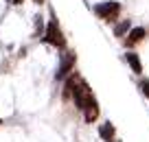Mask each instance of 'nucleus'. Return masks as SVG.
Returning a JSON list of instances; mask_svg holds the SVG:
<instances>
[{
  "mask_svg": "<svg viewBox=\"0 0 149 142\" xmlns=\"http://www.w3.org/2000/svg\"><path fill=\"white\" fill-rule=\"evenodd\" d=\"M121 2H116V0H103V2H97V5L92 7L94 15L101 20H105V22H114V20L121 15Z\"/></svg>",
  "mask_w": 149,
  "mask_h": 142,
  "instance_id": "f03ea898",
  "label": "nucleus"
},
{
  "mask_svg": "<svg viewBox=\"0 0 149 142\" xmlns=\"http://www.w3.org/2000/svg\"><path fill=\"white\" fill-rule=\"evenodd\" d=\"M99 103H97V98H94V94L90 92L88 94V98H86V107H84V120L86 123H97V118H99Z\"/></svg>",
  "mask_w": 149,
  "mask_h": 142,
  "instance_id": "20e7f679",
  "label": "nucleus"
},
{
  "mask_svg": "<svg viewBox=\"0 0 149 142\" xmlns=\"http://www.w3.org/2000/svg\"><path fill=\"white\" fill-rule=\"evenodd\" d=\"M125 61H127V66L132 68V72H134V74H143V64H140L138 53L127 51V53H125Z\"/></svg>",
  "mask_w": 149,
  "mask_h": 142,
  "instance_id": "0eeeda50",
  "label": "nucleus"
},
{
  "mask_svg": "<svg viewBox=\"0 0 149 142\" xmlns=\"http://www.w3.org/2000/svg\"><path fill=\"white\" fill-rule=\"evenodd\" d=\"M42 42H44V44L55 46V48H59V51H64V48H66V35H64V31H61V26H59V22H57L55 15L48 18L46 26H44Z\"/></svg>",
  "mask_w": 149,
  "mask_h": 142,
  "instance_id": "f257e3e1",
  "label": "nucleus"
},
{
  "mask_svg": "<svg viewBox=\"0 0 149 142\" xmlns=\"http://www.w3.org/2000/svg\"><path fill=\"white\" fill-rule=\"evenodd\" d=\"M145 37H147V31H145V26H132V28H130V33H127L125 46H127V48H132V46L140 44Z\"/></svg>",
  "mask_w": 149,
  "mask_h": 142,
  "instance_id": "39448f33",
  "label": "nucleus"
},
{
  "mask_svg": "<svg viewBox=\"0 0 149 142\" xmlns=\"http://www.w3.org/2000/svg\"><path fill=\"white\" fill-rule=\"evenodd\" d=\"M11 2H13V5H22L24 0H11Z\"/></svg>",
  "mask_w": 149,
  "mask_h": 142,
  "instance_id": "f8f14e48",
  "label": "nucleus"
},
{
  "mask_svg": "<svg viewBox=\"0 0 149 142\" xmlns=\"http://www.w3.org/2000/svg\"><path fill=\"white\" fill-rule=\"evenodd\" d=\"M0 125H2V118H0Z\"/></svg>",
  "mask_w": 149,
  "mask_h": 142,
  "instance_id": "ddd939ff",
  "label": "nucleus"
},
{
  "mask_svg": "<svg viewBox=\"0 0 149 142\" xmlns=\"http://www.w3.org/2000/svg\"><path fill=\"white\" fill-rule=\"evenodd\" d=\"M33 2H35V5H44V2H46V0H33Z\"/></svg>",
  "mask_w": 149,
  "mask_h": 142,
  "instance_id": "9b49d317",
  "label": "nucleus"
},
{
  "mask_svg": "<svg viewBox=\"0 0 149 142\" xmlns=\"http://www.w3.org/2000/svg\"><path fill=\"white\" fill-rule=\"evenodd\" d=\"M7 2H11V0H7Z\"/></svg>",
  "mask_w": 149,
  "mask_h": 142,
  "instance_id": "4468645a",
  "label": "nucleus"
},
{
  "mask_svg": "<svg viewBox=\"0 0 149 142\" xmlns=\"http://www.w3.org/2000/svg\"><path fill=\"white\" fill-rule=\"evenodd\" d=\"M138 87H140V92H143L145 96L149 98V79H140V83H138Z\"/></svg>",
  "mask_w": 149,
  "mask_h": 142,
  "instance_id": "1a4fd4ad",
  "label": "nucleus"
},
{
  "mask_svg": "<svg viewBox=\"0 0 149 142\" xmlns=\"http://www.w3.org/2000/svg\"><path fill=\"white\" fill-rule=\"evenodd\" d=\"M42 15H35V35H40L42 33V26H44V22H42Z\"/></svg>",
  "mask_w": 149,
  "mask_h": 142,
  "instance_id": "9d476101",
  "label": "nucleus"
},
{
  "mask_svg": "<svg viewBox=\"0 0 149 142\" xmlns=\"http://www.w3.org/2000/svg\"><path fill=\"white\" fill-rule=\"evenodd\" d=\"M130 28H132L130 20H121V22L114 26V37H125L127 33H130Z\"/></svg>",
  "mask_w": 149,
  "mask_h": 142,
  "instance_id": "6e6552de",
  "label": "nucleus"
},
{
  "mask_svg": "<svg viewBox=\"0 0 149 142\" xmlns=\"http://www.w3.org/2000/svg\"><path fill=\"white\" fill-rule=\"evenodd\" d=\"M74 64H77V55H74L72 51L61 53L59 66H57V72H55V79H57V81H64L66 77H70V72H72Z\"/></svg>",
  "mask_w": 149,
  "mask_h": 142,
  "instance_id": "7ed1b4c3",
  "label": "nucleus"
},
{
  "mask_svg": "<svg viewBox=\"0 0 149 142\" xmlns=\"http://www.w3.org/2000/svg\"><path fill=\"white\" fill-rule=\"evenodd\" d=\"M99 138H101L103 142H114L116 129H114V125H112L110 120H105L103 125H99Z\"/></svg>",
  "mask_w": 149,
  "mask_h": 142,
  "instance_id": "423d86ee",
  "label": "nucleus"
}]
</instances>
